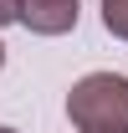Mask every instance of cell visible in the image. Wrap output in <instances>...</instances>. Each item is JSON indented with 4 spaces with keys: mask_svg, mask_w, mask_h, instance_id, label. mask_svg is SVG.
Instances as JSON below:
<instances>
[{
    "mask_svg": "<svg viewBox=\"0 0 128 133\" xmlns=\"http://www.w3.org/2000/svg\"><path fill=\"white\" fill-rule=\"evenodd\" d=\"M67 118L77 133H128V77L87 72L67 92Z\"/></svg>",
    "mask_w": 128,
    "mask_h": 133,
    "instance_id": "1",
    "label": "cell"
},
{
    "mask_svg": "<svg viewBox=\"0 0 128 133\" xmlns=\"http://www.w3.org/2000/svg\"><path fill=\"white\" fill-rule=\"evenodd\" d=\"M82 0H21V26L36 36H67L77 31Z\"/></svg>",
    "mask_w": 128,
    "mask_h": 133,
    "instance_id": "2",
    "label": "cell"
},
{
    "mask_svg": "<svg viewBox=\"0 0 128 133\" xmlns=\"http://www.w3.org/2000/svg\"><path fill=\"white\" fill-rule=\"evenodd\" d=\"M103 26H108V36L128 41V0H103Z\"/></svg>",
    "mask_w": 128,
    "mask_h": 133,
    "instance_id": "3",
    "label": "cell"
},
{
    "mask_svg": "<svg viewBox=\"0 0 128 133\" xmlns=\"http://www.w3.org/2000/svg\"><path fill=\"white\" fill-rule=\"evenodd\" d=\"M10 21H21V0H0V26H10Z\"/></svg>",
    "mask_w": 128,
    "mask_h": 133,
    "instance_id": "4",
    "label": "cell"
},
{
    "mask_svg": "<svg viewBox=\"0 0 128 133\" xmlns=\"http://www.w3.org/2000/svg\"><path fill=\"white\" fill-rule=\"evenodd\" d=\"M0 66H5V46H0Z\"/></svg>",
    "mask_w": 128,
    "mask_h": 133,
    "instance_id": "5",
    "label": "cell"
},
{
    "mask_svg": "<svg viewBox=\"0 0 128 133\" xmlns=\"http://www.w3.org/2000/svg\"><path fill=\"white\" fill-rule=\"evenodd\" d=\"M0 133H16V128H0Z\"/></svg>",
    "mask_w": 128,
    "mask_h": 133,
    "instance_id": "6",
    "label": "cell"
}]
</instances>
